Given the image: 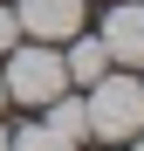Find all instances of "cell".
<instances>
[{
  "instance_id": "ba28073f",
  "label": "cell",
  "mask_w": 144,
  "mask_h": 151,
  "mask_svg": "<svg viewBox=\"0 0 144 151\" xmlns=\"http://www.w3.org/2000/svg\"><path fill=\"white\" fill-rule=\"evenodd\" d=\"M14 41H21V21H14L7 0H0V48H14Z\"/></svg>"
},
{
  "instance_id": "5b68a950",
  "label": "cell",
  "mask_w": 144,
  "mask_h": 151,
  "mask_svg": "<svg viewBox=\"0 0 144 151\" xmlns=\"http://www.w3.org/2000/svg\"><path fill=\"white\" fill-rule=\"evenodd\" d=\"M103 69H110L103 41H89V35H69V55H62V76H69V83H96Z\"/></svg>"
},
{
  "instance_id": "7a4b0ae2",
  "label": "cell",
  "mask_w": 144,
  "mask_h": 151,
  "mask_svg": "<svg viewBox=\"0 0 144 151\" xmlns=\"http://www.w3.org/2000/svg\"><path fill=\"white\" fill-rule=\"evenodd\" d=\"M14 96V103H48V96H62L69 89V76H62V48L55 41H41V48H14L7 55V83H0Z\"/></svg>"
},
{
  "instance_id": "277c9868",
  "label": "cell",
  "mask_w": 144,
  "mask_h": 151,
  "mask_svg": "<svg viewBox=\"0 0 144 151\" xmlns=\"http://www.w3.org/2000/svg\"><path fill=\"white\" fill-rule=\"evenodd\" d=\"M21 21V35H34V41H69V35H82V0H21L14 7Z\"/></svg>"
},
{
  "instance_id": "3957f363",
  "label": "cell",
  "mask_w": 144,
  "mask_h": 151,
  "mask_svg": "<svg viewBox=\"0 0 144 151\" xmlns=\"http://www.w3.org/2000/svg\"><path fill=\"white\" fill-rule=\"evenodd\" d=\"M96 41H103L110 69H144V0H110Z\"/></svg>"
},
{
  "instance_id": "8992f818",
  "label": "cell",
  "mask_w": 144,
  "mask_h": 151,
  "mask_svg": "<svg viewBox=\"0 0 144 151\" xmlns=\"http://www.w3.org/2000/svg\"><path fill=\"white\" fill-rule=\"evenodd\" d=\"M41 110H48V131H55V137H69V144H82V137H89V110L76 103V96H48Z\"/></svg>"
},
{
  "instance_id": "6da1fadb",
  "label": "cell",
  "mask_w": 144,
  "mask_h": 151,
  "mask_svg": "<svg viewBox=\"0 0 144 151\" xmlns=\"http://www.w3.org/2000/svg\"><path fill=\"white\" fill-rule=\"evenodd\" d=\"M89 137H103V144H117V137H137L144 131V83L137 76H124V69H103L89 83Z\"/></svg>"
},
{
  "instance_id": "52a82bcc",
  "label": "cell",
  "mask_w": 144,
  "mask_h": 151,
  "mask_svg": "<svg viewBox=\"0 0 144 151\" xmlns=\"http://www.w3.org/2000/svg\"><path fill=\"white\" fill-rule=\"evenodd\" d=\"M7 151H76L69 137H55L48 124H34V131H21V137H7Z\"/></svg>"
},
{
  "instance_id": "9c48e42d",
  "label": "cell",
  "mask_w": 144,
  "mask_h": 151,
  "mask_svg": "<svg viewBox=\"0 0 144 151\" xmlns=\"http://www.w3.org/2000/svg\"><path fill=\"white\" fill-rule=\"evenodd\" d=\"M0 151H7V131H0Z\"/></svg>"
},
{
  "instance_id": "8fae6325",
  "label": "cell",
  "mask_w": 144,
  "mask_h": 151,
  "mask_svg": "<svg viewBox=\"0 0 144 151\" xmlns=\"http://www.w3.org/2000/svg\"><path fill=\"white\" fill-rule=\"evenodd\" d=\"M0 103H7V89H0Z\"/></svg>"
},
{
  "instance_id": "30bf717a",
  "label": "cell",
  "mask_w": 144,
  "mask_h": 151,
  "mask_svg": "<svg viewBox=\"0 0 144 151\" xmlns=\"http://www.w3.org/2000/svg\"><path fill=\"white\" fill-rule=\"evenodd\" d=\"M137 151H144V131H137Z\"/></svg>"
}]
</instances>
